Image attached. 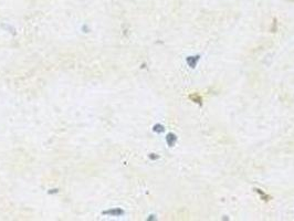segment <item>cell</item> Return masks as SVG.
Segmentation results:
<instances>
[{
	"label": "cell",
	"mask_w": 294,
	"mask_h": 221,
	"mask_svg": "<svg viewBox=\"0 0 294 221\" xmlns=\"http://www.w3.org/2000/svg\"><path fill=\"white\" fill-rule=\"evenodd\" d=\"M189 100L193 101V103H198L199 105H202V97L197 93H193L189 95Z\"/></svg>",
	"instance_id": "obj_1"
},
{
	"label": "cell",
	"mask_w": 294,
	"mask_h": 221,
	"mask_svg": "<svg viewBox=\"0 0 294 221\" xmlns=\"http://www.w3.org/2000/svg\"><path fill=\"white\" fill-rule=\"evenodd\" d=\"M198 60H199V57H189L187 59V63H188V65L190 68H195L197 62H198Z\"/></svg>",
	"instance_id": "obj_2"
},
{
	"label": "cell",
	"mask_w": 294,
	"mask_h": 221,
	"mask_svg": "<svg viewBox=\"0 0 294 221\" xmlns=\"http://www.w3.org/2000/svg\"><path fill=\"white\" fill-rule=\"evenodd\" d=\"M255 191H257V192H258V194L261 196V199H263L264 201H268V200H270V199H271V197L267 195L265 192H263L261 189H255Z\"/></svg>",
	"instance_id": "obj_3"
},
{
	"label": "cell",
	"mask_w": 294,
	"mask_h": 221,
	"mask_svg": "<svg viewBox=\"0 0 294 221\" xmlns=\"http://www.w3.org/2000/svg\"><path fill=\"white\" fill-rule=\"evenodd\" d=\"M176 136L174 135V134H169L167 136V142H168V144L170 145V146H173V145L175 144V142H176Z\"/></svg>",
	"instance_id": "obj_4"
}]
</instances>
